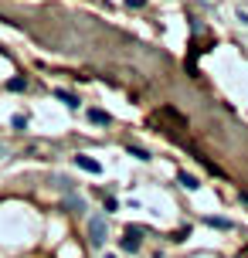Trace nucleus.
<instances>
[{"label": "nucleus", "mask_w": 248, "mask_h": 258, "mask_svg": "<svg viewBox=\"0 0 248 258\" xmlns=\"http://www.w3.org/2000/svg\"><path fill=\"white\" fill-rule=\"evenodd\" d=\"M88 241L99 248V245H105V217L102 214H92V221H88Z\"/></svg>", "instance_id": "1"}, {"label": "nucleus", "mask_w": 248, "mask_h": 258, "mask_svg": "<svg viewBox=\"0 0 248 258\" xmlns=\"http://www.w3.org/2000/svg\"><path fill=\"white\" fill-rule=\"evenodd\" d=\"M75 167H82L85 173H102V163H99V160H92V156H85V153L75 156Z\"/></svg>", "instance_id": "2"}, {"label": "nucleus", "mask_w": 248, "mask_h": 258, "mask_svg": "<svg viewBox=\"0 0 248 258\" xmlns=\"http://www.w3.org/2000/svg\"><path fill=\"white\" fill-rule=\"evenodd\" d=\"M119 245H123V252H140V235L136 231H126Z\"/></svg>", "instance_id": "3"}, {"label": "nucleus", "mask_w": 248, "mask_h": 258, "mask_svg": "<svg viewBox=\"0 0 248 258\" xmlns=\"http://www.w3.org/2000/svg\"><path fill=\"white\" fill-rule=\"evenodd\" d=\"M55 95H58V99H62V102H65V106H68V109H79V99H75V95H72V92H65V88H58V92H55Z\"/></svg>", "instance_id": "4"}, {"label": "nucleus", "mask_w": 248, "mask_h": 258, "mask_svg": "<svg viewBox=\"0 0 248 258\" xmlns=\"http://www.w3.org/2000/svg\"><path fill=\"white\" fill-rule=\"evenodd\" d=\"M180 184H184L187 191H197V187H201V180H197L194 173H180Z\"/></svg>", "instance_id": "5"}, {"label": "nucleus", "mask_w": 248, "mask_h": 258, "mask_svg": "<svg viewBox=\"0 0 248 258\" xmlns=\"http://www.w3.org/2000/svg\"><path fill=\"white\" fill-rule=\"evenodd\" d=\"M7 88H10V92H24V88H27V78H10Z\"/></svg>", "instance_id": "6"}, {"label": "nucleus", "mask_w": 248, "mask_h": 258, "mask_svg": "<svg viewBox=\"0 0 248 258\" xmlns=\"http://www.w3.org/2000/svg\"><path fill=\"white\" fill-rule=\"evenodd\" d=\"M88 119H92V123H99V126H105V123H109V116H105L102 109H92V112H88Z\"/></svg>", "instance_id": "7"}, {"label": "nucleus", "mask_w": 248, "mask_h": 258, "mask_svg": "<svg viewBox=\"0 0 248 258\" xmlns=\"http://www.w3.org/2000/svg\"><path fill=\"white\" fill-rule=\"evenodd\" d=\"M129 153H133L136 160H150V153H146V150H140V146H129Z\"/></svg>", "instance_id": "8"}, {"label": "nucleus", "mask_w": 248, "mask_h": 258, "mask_svg": "<svg viewBox=\"0 0 248 258\" xmlns=\"http://www.w3.org/2000/svg\"><path fill=\"white\" fill-rule=\"evenodd\" d=\"M242 200H245V204H248V194H242Z\"/></svg>", "instance_id": "9"}, {"label": "nucleus", "mask_w": 248, "mask_h": 258, "mask_svg": "<svg viewBox=\"0 0 248 258\" xmlns=\"http://www.w3.org/2000/svg\"><path fill=\"white\" fill-rule=\"evenodd\" d=\"M102 258H116V255H102Z\"/></svg>", "instance_id": "10"}]
</instances>
